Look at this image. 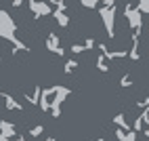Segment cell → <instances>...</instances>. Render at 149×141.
Segmentation results:
<instances>
[{"mask_svg":"<svg viewBox=\"0 0 149 141\" xmlns=\"http://www.w3.org/2000/svg\"><path fill=\"white\" fill-rule=\"evenodd\" d=\"M42 133H44V126L42 124H36V126L29 128V137H40Z\"/></svg>","mask_w":149,"mask_h":141,"instance_id":"cell-17","label":"cell"},{"mask_svg":"<svg viewBox=\"0 0 149 141\" xmlns=\"http://www.w3.org/2000/svg\"><path fill=\"white\" fill-rule=\"evenodd\" d=\"M57 86H59V84L40 88V99H38V105H40V107L44 109V112H48V103H51V97L57 93Z\"/></svg>","mask_w":149,"mask_h":141,"instance_id":"cell-6","label":"cell"},{"mask_svg":"<svg viewBox=\"0 0 149 141\" xmlns=\"http://www.w3.org/2000/svg\"><path fill=\"white\" fill-rule=\"evenodd\" d=\"M21 4H23V2H21V0H13V6H15V8H19V6H21Z\"/></svg>","mask_w":149,"mask_h":141,"instance_id":"cell-26","label":"cell"},{"mask_svg":"<svg viewBox=\"0 0 149 141\" xmlns=\"http://www.w3.org/2000/svg\"><path fill=\"white\" fill-rule=\"evenodd\" d=\"M99 15H101V19H103L107 36L113 38L116 36V4L113 6H101V8H99Z\"/></svg>","mask_w":149,"mask_h":141,"instance_id":"cell-3","label":"cell"},{"mask_svg":"<svg viewBox=\"0 0 149 141\" xmlns=\"http://www.w3.org/2000/svg\"><path fill=\"white\" fill-rule=\"evenodd\" d=\"M113 124H116L118 128H120V130H124V133H130V124L126 122V116H124L122 112L113 116Z\"/></svg>","mask_w":149,"mask_h":141,"instance_id":"cell-9","label":"cell"},{"mask_svg":"<svg viewBox=\"0 0 149 141\" xmlns=\"http://www.w3.org/2000/svg\"><path fill=\"white\" fill-rule=\"evenodd\" d=\"M124 137H126V133H124V130H120V128H116V139H118V141H122Z\"/></svg>","mask_w":149,"mask_h":141,"instance_id":"cell-24","label":"cell"},{"mask_svg":"<svg viewBox=\"0 0 149 141\" xmlns=\"http://www.w3.org/2000/svg\"><path fill=\"white\" fill-rule=\"evenodd\" d=\"M120 84H122L124 88H128V86H132V78L128 76V74H124V76L120 78Z\"/></svg>","mask_w":149,"mask_h":141,"instance_id":"cell-19","label":"cell"},{"mask_svg":"<svg viewBox=\"0 0 149 141\" xmlns=\"http://www.w3.org/2000/svg\"><path fill=\"white\" fill-rule=\"evenodd\" d=\"M122 141H136V133H132V130H130V133H126V137Z\"/></svg>","mask_w":149,"mask_h":141,"instance_id":"cell-23","label":"cell"},{"mask_svg":"<svg viewBox=\"0 0 149 141\" xmlns=\"http://www.w3.org/2000/svg\"><path fill=\"white\" fill-rule=\"evenodd\" d=\"M0 135H4L6 139L17 137V128L13 122H6V120H0Z\"/></svg>","mask_w":149,"mask_h":141,"instance_id":"cell-7","label":"cell"},{"mask_svg":"<svg viewBox=\"0 0 149 141\" xmlns=\"http://www.w3.org/2000/svg\"><path fill=\"white\" fill-rule=\"evenodd\" d=\"M27 6H29V11L36 15V19L53 15V8H51V4H48V2H36V0H29Z\"/></svg>","mask_w":149,"mask_h":141,"instance_id":"cell-4","label":"cell"},{"mask_svg":"<svg viewBox=\"0 0 149 141\" xmlns=\"http://www.w3.org/2000/svg\"><path fill=\"white\" fill-rule=\"evenodd\" d=\"M136 105H139V107H143V109H147V105H149V97H145L143 101H139Z\"/></svg>","mask_w":149,"mask_h":141,"instance_id":"cell-25","label":"cell"},{"mask_svg":"<svg viewBox=\"0 0 149 141\" xmlns=\"http://www.w3.org/2000/svg\"><path fill=\"white\" fill-rule=\"evenodd\" d=\"M53 19L61 25V27H67L69 25V15L67 13H61V11H53Z\"/></svg>","mask_w":149,"mask_h":141,"instance_id":"cell-11","label":"cell"},{"mask_svg":"<svg viewBox=\"0 0 149 141\" xmlns=\"http://www.w3.org/2000/svg\"><path fill=\"white\" fill-rule=\"evenodd\" d=\"M46 141H57V139L55 137H46Z\"/></svg>","mask_w":149,"mask_h":141,"instance_id":"cell-28","label":"cell"},{"mask_svg":"<svg viewBox=\"0 0 149 141\" xmlns=\"http://www.w3.org/2000/svg\"><path fill=\"white\" fill-rule=\"evenodd\" d=\"M82 46H84V51H91V48L95 46V38H93V36H88L84 42H82Z\"/></svg>","mask_w":149,"mask_h":141,"instance_id":"cell-21","label":"cell"},{"mask_svg":"<svg viewBox=\"0 0 149 141\" xmlns=\"http://www.w3.org/2000/svg\"><path fill=\"white\" fill-rule=\"evenodd\" d=\"M69 95H72V88L61 86V84L57 86V93L53 95V101L48 103V112H51V116H53V118H59V116H61V103L65 101Z\"/></svg>","mask_w":149,"mask_h":141,"instance_id":"cell-2","label":"cell"},{"mask_svg":"<svg viewBox=\"0 0 149 141\" xmlns=\"http://www.w3.org/2000/svg\"><path fill=\"white\" fill-rule=\"evenodd\" d=\"M128 57L132 59V61H139L141 59V55H139V42H132V48H130V53H126Z\"/></svg>","mask_w":149,"mask_h":141,"instance_id":"cell-16","label":"cell"},{"mask_svg":"<svg viewBox=\"0 0 149 141\" xmlns=\"http://www.w3.org/2000/svg\"><path fill=\"white\" fill-rule=\"evenodd\" d=\"M95 65H97V69H99V72H109V63L105 61V59H103L101 55L97 57V61H95Z\"/></svg>","mask_w":149,"mask_h":141,"instance_id":"cell-14","label":"cell"},{"mask_svg":"<svg viewBox=\"0 0 149 141\" xmlns=\"http://www.w3.org/2000/svg\"><path fill=\"white\" fill-rule=\"evenodd\" d=\"M134 8H136V13H139V15H141V13L147 15V13H149V0H141V2H139Z\"/></svg>","mask_w":149,"mask_h":141,"instance_id":"cell-15","label":"cell"},{"mask_svg":"<svg viewBox=\"0 0 149 141\" xmlns=\"http://www.w3.org/2000/svg\"><path fill=\"white\" fill-rule=\"evenodd\" d=\"M53 4L57 6L55 11H61V13H65V11H67V4L63 2V0H53Z\"/></svg>","mask_w":149,"mask_h":141,"instance_id":"cell-20","label":"cell"},{"mask_svg":"<svg viewBox=\"0 0 149 141\" xmlns=\"http://www.w3.org/2000/svg\"><path fill=\"white\" fill-rule=\"evenodd\" d=\"M69 51H72L74 55H78V53H84V46H82L80 42H74L72 46H69Z\"/></svg>","mask_w":149,"mask_h":141,"instance_id":"cell-22","label":"cell"},{"mask_svg":"<svg viewBox=\"0 0 149 141\" xmlns=\"http://www.w3.org/2000/svg\"><path fill=\"white\" fill-rule=\"evenodd\" d=\"M23 97L27 99L29 103H34V105H38V99H40V84H38V86H34V93H25Z\"/></svg>","mask_w":149,"mask_h":141,"instance_id":"cell-12","label":"cell"},{"mask_svg":"<svg viewBox=\"0 0 149 141\" xmlns=\"http://www.w3.org/2000/svg\"><path fill=\"white\" fill-rule=\"evenodd\" d=\"M76 69H78V61H76V59H67V61H65V67H63V72H65V74H74Z\"/></svg>","mask_w":149,"mask_h":141,"instance_id":"cell-13","label":"cell"},{"mask_svg":"<svg viewBox=\"0 0 149 141\" xmlns=\"http://www.w3.org/2000/svg\"><path fill=\"white\" fill-rule=\"evenodd\" d=\"M0 141H11V139H6L4 135H0Z\"/></svg>","mask_w":149,"mask_h":141,"instance_id":"cell-27","label":"cell"},{"mask_svg":"<svg viewBox=\"0 0 149 141\" xmlns=\"http://www.w3.org/2000/svg\"><path fill=\"white\" fill-rule=\"evenodd\" d=\"M17 25H15V21L11 19V15H8L6 11H0V38H4V40H8V42H13V55H17L19 51H29V46L23 42V40H19L17 36Z\"/></svg>","mask_w":149,"mask_h":141,"instance_id":"cell-1","label":"cell"},{"mask_svg":"<svg viewBox=\"0 0 149 141\" xmlns=\"http://www.w3.org/2000/svg\"><path fill=\"white\" fill-rule=\"evenodd\" d=\"M0 99H4V107L6 109H19V112L23 109V105L17 103V99L13 95H8V93H0Z\"/></svg>","mask_w":149,"mask_h":141,"instance_id":"cell-8","label":"cell"},{"mask_svg":"<svg viewBox=\"0 0 149 141\" xmlns=\"http://www.w3.org/2000/svg\"><path fill=\"white\" fill-rule=\"evenodd\" d=\"M80 4H82L84 8H97L99 0H80Z\"/></svg>","mask_w":149,"mask_h":141,"instance_id":"cell-18","label":"cell"},{"mask_svg":"<svg viewBox=\"0 0 149 141\" xmlns=\"http://www.w3.org/2000/svg\"><path fill=\"white\" fill-rule=\"evenodd\" d=\"M124 15H126V19H128V23H130L132 32H134V29H141V27H143V19H141V15L136 13L134 6L124 4Z\"/></svg>","mask_w":149,"mask_h":141,"instance_id":"cell-5","label":"cell"},{"mask_svg":"<svg viewBox=\"0 0 149 141\" xmlns=\"http://www.w3.org/2000/svg\"><path fill=\"white\" fill-rule=\"evenodd\" d=\"M46 48L51 53H57V48H61V42H59V36L57 34H48L46 36Z\"/></svg>","mask_w":149,"mask_h":141,"instance_id":"cell-10","label":"cell"}]
</instances>
